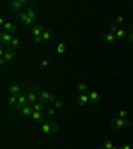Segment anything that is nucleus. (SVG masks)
<instances>
[{
	"mask_svg": "<svg viewBox=\"0 0 133 149\" xmlns=\"http://www.w3.org/2000/svg\"><path fill=\"white\" fill-rule=\"evenodd\" d=\"M37 95H39V97H40V103H43V104H47V103H51V104H52V103H55V101L57 100L55 95H51L48 90L40 89V88L37 89Z\"/></svg>",
	"mask_w": 133,
	"mask_h": 149,
	"instance_id": "obj_1",
	"label": "nucleus"
},
{
	"mask_svg": "<svg viewBox=\"0 0 133 149\" xmlns=\"http://www.w3.org/2000/svg\"><path fill=\"white\" fill-rule=\"evenodd\" d=\"M40 129L44 135H51V133H56L59 129V125L53 121H44L40 125Z\"/></svg>",
	"mask_w": 133,
	"mask_h": 149,
	"instance_id": "obj_2",
	"label": "nucleus"
},
{
	"mask_svg": "<svg viewBox=\"0 0 133 149\" xmlns=\"http://www.w3.org/2000/svg\"><path fill=\"white\" fill-rule=\"evenodd\" d=\"M129 125V120L128 118H120V117H116L111 121V128L112 129H121V128H125Z\"/></svg>",
	"mask_w": 133,
	"mask_h": 149,
	"instance_id": "obj_3",
	"label": "nucleus"
},
{
	"mask_svg": "<svg viewBox=\"0 0 133 149\" xmlns=\"http://www.w3.org/2000/svg\"><path fill=\"white\" fill-rule=\"evenodd\" d=\"M25 105H29L28 99H27V95H19L18 96V104L15 105V109H16V111H21L23 107H25Z\"/></svg>",
	"mask_w": 133,
	"mask_h": 149,
	"instance_id": "obj_4",
	"label": "nucleus"
},
{
	"mask_svg": "<svg viewBox=\"0 0 133 149\" xmlns=\"http://www.w3.org/2000/svg\"><path fill=\"white\" fill-rule=\"evenodd\" d=\"M10 7L12 11H20L21 8H23V5H25L27 4V0H12V1H10Z\"/></svg>",
	"mask_w": 133,
	"mask_h": 149,
	"instance_id": "obj_5",
	"label": "nucleus"
},
{
	"mask_svg": "<svg viewBox=\"0 0 133 149\" xmlns=\"http://www.w3.org/2000/svg\"><path fill=\"white\" fill-rule=\"evenodd\" d=\"M76 103L80 105V107H85V105H88L91 103V101H89V96L85 93H80L76 99Z\"/></svg>",
	"mask_w": 133,
	"mask_h": 149,
	"instance_id": "obj_6",
	"label": "nucleus"
},
{
	"mask_svg": "<svg viewBox=\"0 0 133 149\" xmlns=\"http://www.w3.org/2000/svg\"><path fill=\"white\" fill-rule=\"evenodd\" d=\"M12 39H14L12 33H8V32H3V33L0 35V42H1L3 45H11Z\"/></svg>",
	"mask_w": 133,
	"mask_h": 149,
	"instance_id": "obj_7",
	"label": "nucleus"
},
{
	"mask_svg": "<svg viewBox=\"0 0 133 149\" xmlns=\"http://www.w3.org/2000/svg\"><path fill=\"white\" fill-rule=\"evenodd\" d=\"M88 96H89V101H91V104H98V103L101 101V96H100V93L96 92V90H91Z\"/></svg>",
	"mask_w": 133,
	"mask_h": 149,
	"instance_id": "obj_8",
	"label": "nucleus"
},
{
	"mask_svg": "<svg viewBox=\"0 0 133 149\" xmlns=\"http://www.w3.org/2000/svg\"><path fill=\"white\" fill-rule=\"evenodd\" d=\"M41 37H43V44L47 45L49 42H51V40H52V37H53L52 31H51V29H47V28H45V29H44V32H43Z\"/></svg>",
	"mask_w": 133,
	"mask_h": 149,
	"instance_id": "obj_9",
	"label": "nucleus"
},
{
	"mask_svg": "<svg viewBox=\"0 0 133 149\" xmlns=\"http://www.w3.org/2000/svg\"><path fill=\"white\" fill-rule=\"evenodd\" d=\"M102 42H104V44H107V45L113 44V43L116 42V35L115 33H112V32H108V33H105L104 35Z\"/></svg>",
	"mask_w": 133,
	"mask_h": 149,
	"instance_id": "obj_10",
	"label": "nucleus"
},
{
	"mask_svg": "<svg viewBox=\"0 0 133 149\" xmlns=\"http://www.w3.org/2000/svg\"><path fill=\"white\" fill-rule=\"evenodd\" d=\"M8 90H10L11 96H19V95H21V87L18 85V84H12V85H10Z\"/></svg>",
	"mask_w": 133,
	"mask_h": 149,
	"instance_id": "obj_11",
	"label": "nucleus"
},
{
	"mask_svg": "<svg viewBox=\"0 0 133 149\" xmlns=\"http://www.w3.org/2000/svg\"><path fill=\"white\" fill-rule=\"evenodd\" d=\"M16 57V52H15V49H8L4 52V56L1 59H4V61H12V60Z\"/></svg>",
	"mask_w": 133,
	"mask_h": 149,
	"instance_id": "obj_12",
	"label": "nucleus"
},
{
	"mask_svg": "<svg viewBox=\"0 0 133 149\" xmlns=\"http://www.w3.org/2000/svg\"><path fill=\"white\" fill-rule=\"evenodd\" d=\"M44 29H45V28L43 27L41 24L33 25V27H32V29H31V33L33 35V37H35V36H41L43 32H44Z\"/></svg>",
	"mask_w": 133,
	"mask_h": 149,
	"instance_id": "obj_13",
	"label": "nucleus"
},
{
	"mask_svg": "<svg viewBox=\"0 0 133 149\" xmlns=\"http://www.w3.org/2000/svg\"><path fill=\"white\" fill-rule=\"evenodd\" d=\"M37 97H39V95L36 93V92H33V90L28 92V93H27V99H28L29 105L36 104V103H37Z\"/></svg>",
	"mask_w": 133,
	"mask_h": 149,
	"instance_id": "obj_14",
	"label": "nucleus"
},
{
	"mask_svg": "<svg viewBox=\"0 0 133 149\" xmlns=\"http://www.w3.org/2000/svg\"><path fill=\"white\" fill-rule=\"evenodd\" d=\"M3 27H4V29H5L8 33H14V32L18 29V27H16V25H15L12 21H7V23L3 25Z\"/></svg>",
	"mask_w": 133,
	"mask_h": 149,
	"instance_id": "obj_15",
	"label": "nucleus"
},
{
	"mask_svg": "<svg viewBox=\"0 0 133 149\" xmlns=\"http://www.w3.org/2000/svg\"><path fill=\"white\" fill-rule=\"evenodd\" d=\"M33 120H35L36 122H44V116H43V113L41 112H36V111H33V113H32V116H31Z\"/></svg>",
	"mask_w": 133,
	"mask_h": 149,
	"instance_id": "obj_16",
	"label": "nucleus"
},
{
	"mask_svg": "<svg viewBox=\"0 0 133 149\" xmlns=\"http://www.w3.org/2000/svg\"><path fill=\"white\" fill-rule=\"evenodd\" d=\"M126 37H128V33L125 32V29H119V31L116 32V40L123 42V40H125Z\"/></svg>",
	"mask_w": 133,
	"mask_h": 149,
	"instance_id": "obj_17",
	"label": "nucleus"
},
{
	"mask_svg": "<svg viewBox=\"0 0 133 149\" xmlns=\"http://www.w3.org/2000/svg\"><path fill=\"white\" fill-rule=\"evenodd\" d=\"M21 114L23 116H32V113H33V108H32V105H25V107H23V109H21Z\"/></svg>",
	"mask_w": 133,
	"mask_h": 149,
	"instance_id": "obj_18",
	"label": "nucleus"
},
{
	"mask_svg": "<svg viewBox=\"0 0 133 149\" xmlns=\"http://www.w3.org/2000/svg\"><path fill=\"white\" fill-rule=\"evenodd\" d=\"M32 108H33V111H36V112H41V111H44V109H47L45 104H43V103H36V104L32 105Z\"/></svg>",
	"mask_w": 133,
	"mask_h": 149,
	"instance_id": "obj_19",
	"label": "nucleus"
},
{
	"mask_svg": "<svg viewBox=\"0 0 133 149\" xmlns=\"http://www.w3.org/2000/svg\"><path fill=\"white\" fill-rule=\"evenodd\" d=\"M27 14H28V18H31V19H37V14H36V11H35V8H32V7H28L27 8Z\"/></svg>",
	"mask_w": 133,
	"mask_h": 149,
	"instance_id": "obj_20",
	"label": "nucleus"
},
{
	"mask_svg": "<svg viewBox=\"0 0 133 149\" xmlns=\"http://www.w3.org/2000/svg\"><path fill=\"white\" fill-rule=\"evenodd\" d=\"M52 107L55 108V109H63L64 101H63V100H56L55 103H52Z\"/></svg>",
	"mask_w": 133,
	"mask_h": 149,
	"instance_id": "obj_21",
	"label": "nucleus"
},
{
	"mask_svg": "<svg viewBox=\"0 0 133 149\" xmlns=\"http://www.w3.org/2000/svg\"><path fill=\"white\" fill-rule=\"evenodd\" d=\"M19 21H21V23H24L25 20H27V18H28V14H27V11H21L20 14H19Z\"/></svg>",
	"mask_w": 133,
	"mask_h": 149,
	"instance_id": "obj_22",
	"label": "nucleus"
},
{
	"mask_svg": "<svg viewBox=\"0 0 133 149\" xmlns=\"http://www.w3.org/2000/svg\"><path fill=\"white\" fill-rule=\"evenodd\" d=\"M77 88H79V90H80V93H85L88 90V85L85 83H79L77 84Z\"/></svg>",
	"mask_w": 133,
	"mask_h": 149,
	"instance_id": "obj_23",
	"label": "nucleus"
},
{
	"mask_svg": "<svg viewBox=\"0 0 133 149\" xmlns=\"http://www.w3.org/2000/svg\"><path fill=\"white\" fill-rule=\"evenodd\" d=\"M57 53H65V51H66V45L64 44V43H59L57 44Z\"/></svg>",
	"mask_w": 133,
	"mask_h": 149,
	"instance_id": "obj_24",
	"label": "nucleus"
},
{
	"mask_svg": "<svg viewBox=\"0 0 133 149\" xmlns=\"http://www.w3.org/2000/svg\"><path fill=\"white\" fill-rule=\"evenodd\" d=\"M113 146H115V144L112 142V140L107 139V140L104 141V146H102V148H104V149H112Z\"/></svg>",
	"mask_w": 133,
	"mask_h": 149,
	"instance_id": "obj_25",
	"label": "nucleus"
},
{
	"mask_svg": "<svg viewBox=\"0 0 133 149\" xmlns=\"http://www.w3.org/2000/svg\"><path fill=\"white\" fill-rule=\"evenodd\" d=\"M8 104L15 107V105L18 104V96H11L10 99H8Z\"/></svg>",
	"mask_w": 133,
	"mask_h": 149,
	"instance_id": "obj_26",
	"label": "nucleus"
},
{
	"mask_svg": "<svg viewBox=\"0 0 133 149\" xmlns=\"http://www.w3.org/2000/svg\"><path fill=\"white\" fill-rule=\"evenodd\" d=\"M11 45H12L14 48H19V47L21 45V43H20V40H19L18 37H14V39H12V43H11Z\"/></svg>",
	"mask_w": 133,
	"mask_h": 149,
	"instance_id": "obj_27",
	"label": "nucleus"
},
{
	"mask_svg": "<svg viewBox=\"0 0 133 149\" xmlns=\"http://www.w3.org/2000/svg\"><path fill=\"white\" fill-rule=\"evenodd\" d=\"M35 19H31V18H27V20L23 23V25L24 27H31V25H33V23H35Z\"/></svg>",
	"mask_w": 133,
	"mask_h": 149,
	"instance_id": "obj_28",
	"label": "nucleus"
},
{
	"mask_svg": "<svg viewBox=\"0 0 133 149\" xmlns=\"http://www.w3.org/2000/svg\"><path fill=\"white\" fill-rule=\"evenodd\" d=\"M117 117L126 118V117H128V111H125V109H121V111H119V116H117Z\"/></svg>",
	"mask_w": 133,
	"mask_h": 149,
	"instance_id": "obj_29",
	"label": "nucleus"
},
{
	"mask_svg": "<svg viewBox=\"0 0 133 149\" xmlns=\"http://www.w3.org/2000/svg\"><path fill=\"white\" fill-rule=\"evenodd\" d=\"M39 65H40V68H47V67L49 65V61L47 59H43V60H40Z\"/></svg>",
	"mask_w": 133,
	"mask_h": 149,
	"instance_id": "obj_30",
	"label": "nucleus"
},
{
	"mask_svg": "<svg viewBox=\"0 0 133 149\" xmlns=\"http://www.w3.org/2000/svg\"><path fill=\"white\" fill-rule=\"evenodd\" d=\"M56 111H57V109H55L53 107L47 108V113H48L49 116H56Z\"/></svg>",
	"mask_w": 133,
	"mask_h": 149,
	"instance_id": "obj_31",
	"label": "nucleus"
},
{
	"mask_svg": "<svg viewBox=\"0 0 133 149\" xmlns=\"http://www.w3.org/2000/svg\"><path fill=\"white\" fill-rule=\"evenodd\" d=\"M124 23V16L123 15H119L117 18H116V24L119 25V24H123Z\"/></svg>",
	"mask_w": 133,
	"mask_h": 149,
	"instance_id": "obj_32",
	"label": "nucleus"
},
{
	"mask_svg": "<svg viewBox=\"0 0 133 149\" xmlns=\"http://www.w3.org/2000/svg\"><path fill=\"white\" fill-rule=\"evenodd\" d=\"M33 43H36V44H40V43H41L43 44V37L41 36H35V37H33Z\"/></svg>",
	"mask_w": 133,
	"mask_h": 149,
	"instance_id": "obj_33",
	"label": "nucleus"
},
{
	"mask_svg": "<svg viewBox=\"0 0 133 149\" xmlns=\"http://www.w3.org/2000/svg\"><path fill=\"white\" fill-rule=\"evenodd\" d=\"M117 31H119V25L116 24V23H115V24H112V25H111V32H112V33H113V32H115V33H116V32H117Z\"/></svg>",
	"mask_w": 133,
	"mask_h": 149,
	"instance_id": "obj_34",
	"label": "nucleus"
},
{
	"mask_svg": "<svg viewBox=\"0 0 133 149\" xmlns=\"http://www.w3.org/2000/svg\"><path fill=\"white\" fill-rule=\"evenodd\" d=\"M126 39H128V40H129L130 43H133V32H130V33H128V37H126Z\"/></svg>",
	"mask_w": 133,
	"mask_h": 149,
	"instance_id": "obj_35",
	"label": "nucleus"
},
{
	"mask_svg": "<svg viewBox=\"0 0 133 149\" xmlns=\"http://www.w3.org/2000/svg\"><path fill=\"white\" fill-rule=\"evenodd\" d=\"M120 149H132V146H130L129 144H124V145L121 146V148H120Z\"/></svg>",
	"mask_w": 133,
	"mask_h": 149,
	"instance_id": "obj_36",
	"label": "nucleus"
},
{
	"mask_svg": "<svg viewBox=\"0 0 133 149\" xmlns=\"http://www.w3.org/2000/svg\"><path fill=\"white\" fill-rule=\"evenodd\" d=\"M112 149H120V148H119V146H116V145H115V146H113V148H112Z\"/></svg>",
	"mask_w": 133,
	"mask_h": 149,
	"instance_id": "obj_37",
	"label": "nucleus"
},
{
	"mask_svg": "<svg viewBox=\"0 0 133 149\" xmlns=\"http://www.w3.org/2000/svg\"><path fill=\"white\" fill-rule=\"evenodd\" d=\"M130 29H132V31H133V24H132V25H130Z\"/></svg>",
	"mask_w": 133,
	"mask_h": 149,
	"instance_id": "obj_38",
	"label": "nucleus"
},
{
	"mask_svg": "<svg viewBox=\"0 0 133 149\" xmlns=\"http://www.w3.org/2000/svg\"><path fill=\"white\" fill-rule=\"evenodd\" d=\"M100 149H104V148H102V146H101V148H100Z\"/></svg>",
	"mask_w": 133,
	"mask_h": 149,
	"instance_id": "obj_39",
	"label": "nucleus"
}]
</instances>
